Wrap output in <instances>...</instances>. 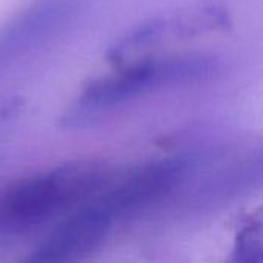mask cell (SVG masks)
<instances>
[{"mask_svg": "<svg viewBox=\"0 0 263 263\" xmlns=\"http://www.w3.org/2000/svg\"><path fill=\"white\" fill-rule=\"evenodd\" d=\"M114 173L99 162H74L11 185L0 194V237L18 236L94 202Z\"/></svg>", "mask_w": 263, "mask_h": 263, "instance_id": "cell-1", "label": "cell"}, {"mask_svg": "<svg viewBox=\"0 0 263 263\" xmlns=\"http://www.w3.org/2000/svg\"><path fill=\"white\" fill-rule=\"evenodd\" d=\"M222 71L223 62L217 55L202 52L137 60L119 72L88 83L74 117H89L151 92L205 83Z\"/></svg>", "mask_w": 263, "mask_h": 263, "instance_id": "cell-2", "label": "cell"}, {"mask_svg": "<svg viewBox=\"0 0 263 263\" xmlns=\"http://www.w3.org/2000/svg\"><path fill=\"white\" fill-rule=\"evenodd\" d=\"M193 154L154 159L114 174L109 185L94 200L114 222L146 214L168 202L196 170Z\"/></svg>", "mask_w": 263, "mask_h": 263, "instance_id": "cell-3", "label": "cell"}, {"mask_svg": "<svg viewBox=\"0 0 263 263\" xmlns=\"http://www.w3.org/2000/svg\"><path fill=\"white\" fill-rule=\"evenodd\" d=\"M114 220L96 203L77 210L18 263H88L105 245Z\"/></svg>", "mask_w": 263, "mask_h": 263, "instance_id": "cell-4", "label": "cell"}, {"mask_svg": "<svg viewBox=\"0 0 263 263\" xmlns=\"http://www.w3.org/2000/svg\"><path fill=\"white\" fill-rule=\"evenodd\" d=\"M88 0H34L0 29V63L15 59L62 32Z\"/></svg>", "mask_w": 263, "mask_h": 263, "instance_id": "cell-5", "label": "cell"}, {"mask_svg": "<svg viewBox=\"0 0 263 263\" xmlns=\"http://www.w3.org/2000/svg\"><path fill=\"white\" fill-rule=\"evenodd\" d=\"M263 191V143L203 177L190 193L193 213H211Z\"/></svg>", "mask_w": 263, "mask_h": 263, "instance_id": "cell-6", "label": "cell"}, {"mask_svg": "<svg viewBox=\"0 0 263 263\" xmlns=\"http://www.w3.org/2000/svg\"><path fill=\"white\" fill-rule=\"evenodd\" d=\"M225 263H263V206L242 219Z\"/></svg>", "mask_w": 263, "mask_h": 263, "instance_id": "cell-7", "label": "cell"}, {"mask_svg": "<svg viewBox=\"0 0 263 263\" xmlns=\"http://www.w3.org/2000/svg\"><path fill=\"white\" fill-rule=\"evenodd\" d=\"M166 31L171 32V25L165 18H154L151 22L142 23L125 34L122 39H119L116 45L109 49L108 55L112 62H123L131 54H136L137 51L146 49L148 46L154 45L163 37Z\"/></svg>", "mask_w": 263, "mask_h": 263, "instance_id": "cell-8", "label": "cell"}]
</instances>
